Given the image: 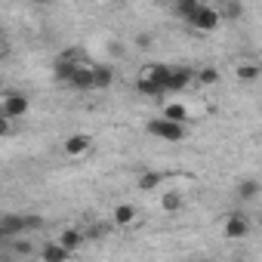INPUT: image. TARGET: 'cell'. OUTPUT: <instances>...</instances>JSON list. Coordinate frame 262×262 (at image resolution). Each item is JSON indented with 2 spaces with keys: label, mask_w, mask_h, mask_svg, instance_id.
<instances>
[{
  "label": "cell",
  "mask_w": 262,
  "mask_h": 262,
  "mask_svg": "<svg viewBox=\"0 0 262 262\" xmlns=\"http://www.w3.org/2000/svg\"><path fill=\"white\" fill-rule=\"evenodd\" d=\"M43 219L40 216H22V213H4L0 216V244H10L16 237H22L25 231L40 228Z\"/></svg>",
  "instance_id": "1"
},
{
  "label": "cell",
  "mask_w": 262,
  "mask_h": 262,
  "mask_svg": "<svg viewBox=\"0 0 262 262\" xmlns=\"http://www.w3.org/2000/svg\"><path fill=\"white\" fill-rule=\"evenodd\" d=\"M28 108H31V99H28V93H22V90H7L4 96H0V114H4L7 120L25 117Z\"/></svg>",
  "instance_id": "2"
},
{
  "label": "cell",
  "mask_w": 262,
  "mask_h": 262,
  "mask_svg": "<svg viewBox=\"0 0 262 262\" xmlns=\"http://www.w3.org/2000/svg\"><path fill=\"white\" fill-rule=\"evenodd\" d=\"M145 129H148L155 139H164V142H182V139H185V126L170 123V120H164V117H151V120L145 123Z\"/></svg>",
  "instance_id": "3"
},
{
  "label": "cell",
  "mask_w": 262,
  "mask_h": 262,
  "mask_svg": "<svg viewBox=\"0 0 262 262\" xmlns=\"http://www.w3.org/2000/svg\"><path fill=\"white\" fill-rule=\"evenodd\" d=\"M219 22H222V13L219 10H213V7H207V4H201L194 13H191V19L185 22L188 28H194V31H216L219 28Z\"/></svg>",
  "instance_id": "4"
},
{
  "label": "cell",
  "mask_w": 262,
  "mask_h": 262,
  "mask_svg": "<svg viewBox=\"0 0 262 262\" xmlns=\"http://www.w3.org/2000/svg\"><path fill=\"white\" fill-rule=\"evenodd\" d=\"M191 80H194V71H191V68H185V65H170V74H167V93H182Z\"/></svg>",
  "instance_id": "5"
},
{
  "label": "cell",
  "mask_w": 262,
  "mask_h": 262,
  "mask_svg": "<svg viewBox=\"0 0 262 262\" xmlns=\"http://www.w3.org/2000/svg\"><path fill=\"white\" fill-rule=\"evenodd\" d=\"M90 148H93V139L86 133H74V136H68L62 142V151L68 158H83V155H90Z\"/></svg>",
  "instance_id": "6"
},
{
  "label": "cell",
  "mask_w": 262,
  "mask_h": 262,
  "mask_svg": "<svg viewBox=\"0 0 262 262\" xmlns=\"http://www.w3.org/2000/svg\"><path fill=\"white\" fill-rule=\"evenodd\" d=\"M247 231H250V219L244 213H228L225 216V237L241 241V237H247Z\"/></svg>",
  "instance_id": "7"
},
{
  "label": "cell",
  "mask_w": 262,
  "mask_h": 262,
  "mask_svg": "<svg viewBox=\"0 0 262 262\" xmlns=\"http://www.w3.org/2000/svg\"><path fill=\"white\" fill-rule=\"evenodd\" d=\"M167 74H170V65H161V62H151V65H145V68L139 71V77H142V80L158 83L164 93H167Z\"/></svg>",
  "instance_id": "8"
},
{
  "label": "cell",
  "mask_w": 262,
  "mask_h": 262,
  "mask_svg": "<svg viewBox=\"0 0 262 262\" xmlns=\"http://www.w3.org/2000/svg\"><path fill=\"white\" fill-rule=\"evenodd\" d=\"M68 250L65 247H59V241H47V244H40V262H68Z\"/></svg>",
  "instance_id": "9"
},
{
  "label": "cell",
  "mask_w": 262,
  "mask_h": 262,
  "mask_svg": "<svg viewBox=\"0 0 262 262\" xmlns=\"http://www.w3.org/2000/svg\"><path fill=\"white\" fill-rule=\"evenodd\" d=\"M136 216H139V213H136L133 204H117L114 213H111V222L120 225V228H126V225H133V222H136Z\"/></svg>",
  "instance_id": "10"
},
{
  "label": "cell",
  "mask_w": 262,
  "mask_h": 262,
  "mask_svg": "<svg viewBox=\"0 0 262 262\" xmlns=\"http://www.w3.org/2000/svg\"><path fill=\"white\" fill-rule=\"evenodd\" d=\"M161 117H164V120H170V123L185 126V123H188V108H185V105H179V102H167V105H164V111H161Z\"/></svg>",
  "instance_id": "11"
},
{
  "label": "cell",
  "mask_w": 262,
  "mask_h": 262,
  "mask_svg": "<svg viewBox=\"0 0 262 262\" xmlns=\"http://www.w3.org/2000/svg\"><path fill=\"white\" fill-rule=\"evenodd\" d=\"M114 83V71L108 65H93V90H108Z\"/></svg>",
  "instance_id": "12"
},
{
  "label": "cell",
  "mask_w": 262,
  "mask_h": 262,
  "mask_svg": "<svg viewBox=\"0 0 262 262\" xmlns=\"http://www.w3.org/2000/svg\"><path fill=\"white\" fill-rule=\"evenodd\" d=\"M80 244H83V231H77V228H65V231L59 234V247H65L68 253L80 250Z\"/></svg>",
  "instance_id": "13"
},
{
  "label": "cell",
  "mask_w": 262,
  "mask_h": 262,
  "mask_svg": "<svg viewBox=\"0 0 262 262\" xmlns=\"http://www.w3.org/2000/svg\"><path fill=\"white\" fill-rule=\"evenodd\" d=\"M182 204H185V201H182L179 191H164V198H161V210H164V213H179Z\"/></svg>",
  "instance_id": "14"
},
{
  "label": "cell",
  "mask_w": 262,
  "mask_h": 262,
  "mask_svg": "<svg viewBox=\"0 0 262 262\" xmlns=\"http://www.w3.org/2000/svg\"><path fill=\"white\" fill-rule=\"evenodd\" d=\"M259 74H262V68H259L256 62H241V65H237V80H247V83H253Z\"/></svg>",
  "instance_id": "15"
},
{
  "label": "cell",
  "mask_w": 262,
  "mask_h": 262,
  "mask_svg": "<svg viewBox=\"0 0 262 262\" xmlns=\"http://www.w3.org/2000/svg\"><path fill=\"white\" fill-rule=\"evenodd\" d=\"M237 198H241V201H256V198H259V182H256V179H244V182L237 185Z\"/></svg>",
  "instance_id": "16"
},
{
  "label": "cell",
  "mask_w": 262,
  "mask_h": 262,
  "mask_svg": "<svg viewBox=\"0 0 262 262\" xmlns=\"http://www.w3.org/2000/svg\"><path fill=\"white\" fill-rule=\"evenodd\" d=\"M161 182H164V173H142L139 176V191H155V188H161Z\"/></svg>",
  "instance_id": "17"
},
{
  "label": "cell",
  "mask_w": 262,
  "mask_h": 262,
  "mask_svg": "<svg viewBox=\"0 0 262 262\" xmlns=\"http://www.w3.org/2000/svg\"><path fill=\"white\" fill-rule=\"evenodd\" d=\"M198 7H201V0H179V4H176V16H179L182 22H188Z\"/></svg>",
  "instance_id": "18"
},
{
  "label": "cell",
  "mask_w": 262,
  "mask_h": 262,
  "mask_svg": "<svg viewBox=\"0 0 262 262\" xmlns=\"http://www.w3.org/2000/svg\"><path fill=\"white\" fill-rule=\"evenodd\" d=\"M194 80H198V83H204V86H210V83H219V71L207 65V68L194 71Z\"/></svg>",
  "instance_id": "19"
},
{
  "label": "cell",
  "mask_w": 262,
  "mask_h": 262,
  "mask_svg": "<svg viewBox=\"0 0 262 262\" xmlns=\"http://www.w3.org/2000/svg\"><path fill=\"white\" fill-rule=\"evenodd\" d=\"M136 90H139L142 96H155V99H161V96H167V93H164V90H161L158 83H151V80H142V77L136 80Z\"/></svg>",
  "instance_id": "20"
},
{
  "label": "cell",
  "mask_w": 262,
  "mask_h": 262,
  "mask_svg": "<svg viewBox=\"0 0 262 262\" xmlns=\"http://www.w3.org/2000/svg\"><path fill=\"white\" fill-rule=\"evenodd\" d=\"M10 133H13V120H7L0 114V136H10Z\"/></svg>",
  "instance_id": "21"
},
{
  "label": "cell",
  "mask_w": 262,
  "mask_h": 262,
  "mask_svg": "<svg viewBox=\"0 0 262 262\" xmlns=\"http://www.w3.org/2000/svg\"><path fill=\"white\" fill-rule=\"evenodd\" d=\"M225 16H241V4H225Z\"/></svg>",
  "instance_id": "22"
},
{
  "label": "cell",
  "mask_w": 262,
  "mask_h": 262,
  "mask_svg": "<svg viewBox=\"0 0 262 262\" xmlns=\"http://www.w3.org/2000/svg\"><path fill=\"white\" fill-rule=\"evenodd\" d=\"M4 56H7V43H4V40H0V59H4Z\"/></svg>",
  "instance_id": "23"
},
{
  "label": "cell",
  "mask_w": 262,
  "mask_h": 262,
  "mask_svg": "<svg viewBox=\"0 0 262 262\" xmlns=\"http://www.w3.org/2000/svg\"><path fill=\"white\" fill-rule=\"evenodd\" d=\"M234 262H241V259H234Z\"/></svg>",
  "instance_id": "24"
},
{
  "label": "cell",
  "mask_w": 262,
  "mask_h": 262,
  "mask_svg": "<svg viewBox=\"0 0 262 262\" xmlns=\"http://www.w3.org/2000/svg\"><path fill=\"white\" fill-rule=\"evenodd\" d=\"M34 262H40V259H34Z\"/></svg>",
  "instance_id": "25"
}]
</instances>
